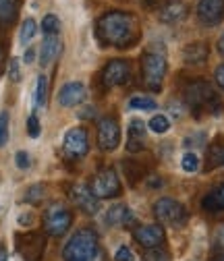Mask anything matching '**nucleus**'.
Returning <instances> with one entry per match:
<instances>
[{
	"label": "nucleus",
	"mask_w": 224,
	"mask_h": 261,
	"mask_svg": "<svg viewBox=\"0 0 224 261\" xmlns=\"http://www.w3.org/2000/svg\"><path fill=\"white\" fill-rule=\"evenodd\" d=\"M95 38L102 46L131 48L139 40V21L125 11H108L95 23Z\"/></svg>",
	"instance_id": "f257e3e1"
},
{
	"label": "nucleus",
	"mask_w": 224,
	"mask_h": 261,
	"mask_svg": "<svg viewBox=\"0 0 224 261\" xmlns=\"http://www.w3.org/2000/svg\"><path fill=\"white\" fill-rule=\"evenodd\" d=\"M95 253H100L98 249V234L93 228H81L77 230L69 243L62 249V259L65 261H87Z\"/></svg>",
	"instance_id": "f03ea898"
},
{
	"label": "nucleus",
	"mask_w": 224,
	"mask_h": 261,
	"mask_svg": "<svg viewBox=\"0 0 224 261\" xmlns=\"http://www.w3.org/2000/svg\"><path fill=\"white\" fill-rule=\"evenodd\" d=\"M185 102L189 104L191 110H204L208 108L212 114H220L222 112V102L216 95L214 87L208 81H193L185 87Z\"/></svg>",
	"instance_id": "7ed1b4c3"
},
{
	"label": "nucleus",
	"mask_w": 224,
	"mask_h": 261,
	"mask_svg": "<svg viewBox=\"0 0 224 261\" xmlns=\"http://www.w3.org/2000/svg\"><path fill=\"white\" fill-rule=\"evenodd\" d=\"M141 77L150 91H160L166 77V58L162 52L150 50L141 58Z\"/></svg>",
	"instance_id": "20e7f679"
},
{
	"label": "nucleus",
	"mask_w": 224,
	"mask_h": 261,
	"mask_svg": "<svg viewBox=\"0 0 224 261\" xmlns=\"http://www.w3.org/2000/svg\"><path fill=\"white\" fill-rule=\"evenodd\" d=\"M154 216L158 218L160 224L170 226V228H181L187 222V210L183 203H179L172 197H160L154 203Z\"/></svg>",
	"instance_id": "39448f33"
},
{
	"label": "nucleus",
	"mask_w": 224,
	"mask_h": 261,
	"mask_svg": "<svg viewBox=\"0 0 224 261\" xmlns=\"http://www.w3.org/2000/svg\"><path fill=\"white\" fill-rule=\"evenodd\" d=\"M73 224V214L67 205L52 203L44 212V232L50 237H62Z\"/></svg>",
	"instance_id": "423d86ee"
},
{
	"label": "nucleus",
	"mask_w": 224,
	"mask_h": 261,
	"mask_svg": "<svg viewBox=\"0 0 224 261\" xmlns=\"http://www.w3.org/2000/svg\"><path fill=\"white\" fill-rule=\"evenodd\" d=\"M17 251L25 261H42L46 253V234L42 232H19L15 237Z\"/></svg>",
	"instance_id": "0eeeda50"
},
{
	"label": "nucleus",
	"mask_w": 224,
	"mask_h": 261,
	"mask_svg": "<svg viewBox=\"0 0 224 261\" xmlns=\"http://www.w3.org/2000/svg\"><path fill=\"white\" fill-rule=\"evenodd\" d=\"M91 191L98 199H110L120 195V178L114 168H102L91 180Z\"/></svg>",
	"instance_id": "6e6552de"
},
{
	"label": "nucleus",
	"mask_w": 224,
	"mask_h": 261,
	"mask_svg": "<svg viewBox=\"0 0 224 261\" xmlns=\"http://www.w3.org/2000/svg\"><path fill=\"white\" fill-rule=\"evenodd\" d=\"M129 79H131V64L127 62V60H122V58L108 60L106 67L102 69V83H104L106 87L125 85Z\"/></svg>",
	"instance_id": "1a4fd4ad"
},
{
	"label": "nucleus",
	"mask_w": 224,
	"mask_h": 261,
	"mask_svg": "<svg viewBox=\"0 0 224 261\" xmlns=\"http://www.w3.org/2000/svg\"><path fill=\"white\" fill-rule=\"evenodd\" d=\"M69 197H71V201L81 210V212H85V214H89V216H93V214H98V210H100V199L93 195V191H91V187H87V185H83V182H77V185H71L69 187Z\"/></svg>",
	"instance_id": "9d476101"
},
{
	"label": "nucleus",
	"mask_w": 224,
	"mask_h": 261,
	"mask_svg": "<svg viewBox=\"0 0 224 261\" xmlns=\"http://www.w3.org/2000/svg\"><path fill=\"white\" fill-rule=\"evenodd\" d=\"M98 145L104 151H114L120 145V126L116 118L106 116L98 122Z\"/></svg>",
	"instance_id": "9b49d317"
},
{
	"label": "nucleus",
	"mask_w": 224,
	"mask_h": 261,
	"mask_svg": "<svg viewBox=\"0 0 224 261\" xmlns=\"http://www.w3.org/2000/svg\"><path fill=\"white\" fill-rule=\"evenodd\" d=\"M62 149L69 158H83L89 149V137H87V130L83 126H75L69 128L65 141H62Z\"/></svg>",
	"instance_id": "f8f14e48"
},
{
	"label": "nucleus",
	"mask_w": 224,
	"mask_h": 261,
	"mask_svg": "<svg viewBox=\"0 0 224 261\" xmlns=\"http://www.w3.org/2000/svg\"><path fill=\"white\" fill-rule=\"evenodd\" d=\"M135 241L143 247V249H158L164 243V228L160 224H147V226H139L133 232Z\"/></svg>",
	"instance_id": "ddd939ff"
},
{
	"label": "nucleus",
	"mask_w": 224,
	"mask_h": 261,
	"mask_svg": "<svg viewBox=\"0 0 224 261\" xmlns=\"http://www.w3.org/2000/svg\"><path fill=\"white\" fill-rule=\"evenodd\" d=\"M85 95H87V91L81 81H69L58 89V104L62 108H73L85 100Z\"/></svg>",
	"instance_id": "4468645a"
},
{
	"label": "nucleus",
	"mask_w": 224,
	"mask_h": 261,
	"mask_svg": "<svg viewBox=\"0 0 224 261\" xmlns=\"http://www.w3.org/2000/svg\"><path fill=\"white\" fill-rule=\"evenodd\" d=\"M197 17L208 27L218 25L224 19V0H200L197 3Z\"/></svg>",
	"instance_id": "2eb2a0df"
},
{
	"label": "nucleus",
	"mask_w": 224,
	"mask_h": 261,
	"mask_svg": "<svg viewBox=\"0 0 224 261\" xmlns=\"http://www.w3.org/2000/svg\"><path fill=\"white\" fill-rule=\"evenodd\" d=\"M158 17L162 23H179L187 17V5L181 3V0H168V3L160 7Z\"/></svg>",
	"instance_id": "dca6fc26"
},
{
	"label": "nucleus",
	"mask_w": 224,
	"mask_h": 261,
	"mask_svg": "<svg viewBox=\"0 0 224 261\" xmlns=\"http://www.w3.org/2000/svg\"><path fill=\"white\" fill-rule=\"evenodd\" d=\"M62 50V42L58 36H44V42H42V48H40V64L42 67H48L52 64L58 54Z\"/></svg>",
	"instance_id": "f3484780"
},
{
	"label": "nucleus",
	"mask_w": 224,
	"mask_h": 261,
	"mask_svg": "<svg viewBox=\"0 0 224 261\" xmlns=\"http://www.w3.org/2000/svg\"><path fill=\"white\" fill-rule=\"evenodd\" d=\"M106 222H108L110 226H133L137 220H135V214H133L129 207H127V205L116 203V205H112V207L108 210Z\"/></svg>",
	"instance_id": "a211bd4d"
},
{
	"label": "nucleus",
	"mask_w": 224,
	"mask_h": 261,
	"mask_svg": "<svg viewBox=\"0 0 224 261\" xmlns=\"http://www.w3.org/2000/svg\"><path fill=\"white\" fill-rule=\"evenodd\" d=\"M202 207L208 214H220L224 212V182L216 185L206 197L202 199Z\"/></svg>",
	"instance_id": "6ab92c4d"
},
{
	"label": "nucleus",
	"mask_w": 224,
	"mask_h": 261,
	"mask_svg": "<svg viewBox=\"0 0 224 261\" xmlns=\"http://www.w3.org/2000/svg\"><path fill=\"white\" fill-rule=\"evenodd\" d=\"M145 141V122L139 118H133L129 122V141H127V149L129 151H141Z\"/></svg>",
	"instance_id": "aec40b11"
},
{
	"label": "nucleus",
	"mask_w": 224,
	"mask_h": 261,
	"mask_svg": "<svg viewBox=\"0 0 224 261\" xmlns=\"http://www.w3.org/2000/svg\"><path fill=\"white\" fill-rule=\"evenodd\" d=\"M208 46L204 42H195V44H189L183 50V60L187 64H204L208 60Z\"/></svg>",
	"instance_id": "412c9836"
},
{
	"label": "nucleus",
	"mask_w": 224,
	"mask_h": 261,
	"mask_svg": "<svg viewBox=\"0 0 224 261\" xmlns=\"http://www.w3.org/2000/svg\"><path fill=\"white\" fill-rule=\"evenodd\" d=\"M21 0H0V23H13L17 19Z\"/></svg>",
	"instance_id": "4be33fe9"
},
{
	"label": "nucleus",
	"mask_w": 224,
	"mask_h": 261,
	"mask_svg": "<svg viewBox=\"0 0 224 261\" xmlns=\"http://www.w3.org/2000/svg\"><path fill=\"white\" fill-rule=\"evenodd\" d=\"M36 34H38V25H36V21L34 19H25L23 21V25H21V36H19V40H21V44H29L31 40L36 38Z\"/></svg>",
	"instance_id": "5701e85b"
},
{
	"label": "nucleus",
	"mask_w": 224,
	"mask_h": 261,
	"mask_svg": "<svg viewBox=\"0 0 224 261\" xmlns=\"http://www.w3.org/2000/svg\"><path fill=\"white\" fill-rule=\"evenodd\" d=\"M129 108H133V110H156L158 104H156V100H152V97H147V95H135L129 100Z\"/></svg>",
	"instance_id": "b1692460"
},
{
	"label": "nucleus",
	"mask_w": 224,
	"mask_h": 261,
	"mask_svg": "<svg viewBox=\"0 0 224 261\" xmlns=\"http://www.w3.org/2000/svg\"><path fill=\"white\" fill-rule=\"evenodd\" d=\"M42 31H44V36H58V31H60V19L56 15H46L42 19Z\"/></svg>",
	"instance_id": "393cba45"
},
{
	"label": "nucleus",
	"mask_w": 224,
	"mask_h": 261,
	"mask_svg": "<svg viewBox=\"0 0 224 261\" xmlns=\"http://www.w3.org/2000/svg\"><path fill=\"white\" fill-rule=\"evenodd\" d=\"M147 126L154 130V133L162 135V133H166V130L170 128V120H168V116H164V114H156V116H152V120H150Z\"/></svg>",
	"instance_id": "a878e982"
},
{
	"label": "nucleus",
	"mask_w": 224,
	"mask_h": 261,
	"mask_svg": "<svg viewBox=\"0 0 224 261\" xmlns=\"http://www.w3.org/2000/svg\"><path fill=\"white\" fill-rule=\"evenodd\" d=\"M46 102H48V79H46V75H40L38 87H36V104L46 106Z\"/></svg>",
	"instance_id": "bb28decb"
},
{
	"label": "nucleus",
	"mask_w": 224,
	"mask_h": 261,
	"mask_svg": "<svg viewBox=\"0 0 224 261\" xmlns=\"http://www.w3.org/2000/svg\"><path fill=\"white\" fill-rule=\"evenodd\" d=\"M181 168L185 172H195L200 168V158L193 153V151H187L183 158H181Z\"/></svg>",
	"instance_id": "cd10ccee"
},
{
	"label": "nucleus",
	"mask_w": 224,
	"mask_h": 261,
	"mask_svg": "<svg viewBox=\"0 0 224 261\" xmlns=\"http://www.w3.org/2000/svg\"><path fill=\"white\" fill-rule=\"evenodd\" d=\"M9 110H3L0 112V147H5L9 141Z\"/></svg>",
	"instance_id": "c85d7f7f"
},
{
	"label": "nucleus",
	"mask_w": 224,
	"mask_h": 261,
	"mask_svg": "<svg viewBox=\"0 0 224 261\" xmlns=\"http://www.w3.org/2000/svg\"><path fill=\"white\" fill-rule=\"evenodd\" d=\"M42 197H44V187H42V185L29 187L27 193H25V201H27V203H34V205H38V203L42 201Z\"/></svg>",
	"instance_id": "c756f323"
},
{
	"label": "nucleus",
	"mask_w": 224,
	"mask_h": 261,
	"mask_svg": "<svg viewBox=\"0 0 224 261\" xmlns=\"http://www.w3.org/2000/svg\"><path fill=\"white\" fill-rule=\"evenodd\" d=\"M143 261H170V255L164 249H145L143 253Z\"/></svg>",
	"instance_id": "7c9ffc66"
},
{
	"label": "nucleus",
	"mask_w": 224,
	"mask_h": 261,
	"mask_svg": "<svg viewBox=\"0 0 224 261\" xmlns=\"http://www.w3.org/2000/svg\"><path fill=\"white\" fill-rule=\"evenodd\" d=\"M40 133H42L40 118H38L36 114H31V116L27 118V135H29L31 139H38V137H40Z\"/></svg>",
	"instance_id": "2f4dec72"
},
{
	"label": "nucleus",
	"mask_w": 224,
	"mask_h": 261,
	"mask_svg": "<svg viewBox=\"0 0 224 261\" xmlns=\"http://www.w3.org/2000/svg\"><path fill=\"white\" fill-rule=\"evenodd\" d=\"M9 79L19 83L21 81V67H19V60L17 58H11L9 60Z\"/></svg>",
	"instance_id": "473e14b6"
},
{
	"label": "nucleus",
	"mask_w": 224,
	"mask_h": 261,
	"mask_svg": "<svg viewBox=\"0 0 224 261\" xmlns=\"http://www.w3.org/2000/svg\"><path fill=\"white\" fill-rule=\"evenodd\" d=\"M114 261H135V255L129 247H118V251L114 253Z\"/></svg>",
	"instance_id": "72a5a7b5"
},
{
	"label": "nucleus",
	"mask_w": 224,
	"mask_h": 261,
	"mask_svg": "<svg viewBox=\"0 0 224 261\" xmlns=\"http://www.w3.org/2000/svg\"><path fill=\"white\" fill-rule=\"evenodd\" d=\"M210 162H212V164H220V166H224V145H216V147L212 149V153H210Z\"/></svg>",
	"instance_id": "f704fd0d"
},
{
	"label": "nucleus",
	"mask_w": 224,
	"mask_h": 261,
	"mask_svg": "<svg viewBox=\"0 0 224 261\" xmlns=\"http://www.w3.org/2000/svg\"><path fill=\"white\" fill-rule=\"evenodd\" d=\"M15 162H17V168H21V170H27L29 168V153L27 151H17V155H15Z\"/></svg>",
	"instance_id": "c9c22d12"
},
{
	"label": "nucleus",
	"mask_w": 224,
	"mask_h": 261,
	"mask_svg": "<svg viewBox=\"0 0 224 261\" xmlns=\"http://www.w3.org/2000/svg\"><path fill=\"white\" fill-rule=\"evenodd\" d=\"M206 141V135L204 133H197L193 137H187L185 139V147H193V143H197V147H202V143Z\"/></svg>",
	"instance_id": "e433bc0d"
},
{
	"label": "nucleus",
	"mask_w": 224,
	"mask_h": 261,
	"mask_svg": "<svg viewBox=\"0 0 224 261\" xmlns=\"http://www.w3.org/2000/svg\"><path fill=\"white\" fill-rule=\"evenodd\" d=\"M214 81L220 89H224V64H220V67H216L214 71Z\"/></svg>",
	"instance_id": "4c0bfd02"
},
{
	"label": "nucleus",
	"mask_w": 224,
	"mask_h": 261,
	"mask_svg": "<svg viewBox=\"0 0 224 261\" xmlns=\"http://www.w3.org/2000/svg\"><path fill=\"white\" fill-rule=\"evenodd\" d=\"M216 247H218L220 255H224V226H220L216 232Z\"/></svg>",
	"instance_id": "58836bf2"
},
{
	"label": "nucleus",
	"mask_w": 224,
	"mask_h": 261,
	"mask_svg": "<svg viewBox=\"0 0 224 261\" xmlns=\"http://www.w3.org/2000/svg\"><path fill=\"white\" fill-rule=\"evenodd\" d=\"M34 58H36V50L29 46V48L25 50V54H23V60H25V64H31V62H34Z\"/></svg>",
	"instance_id": "ea45409f"
},
{
	"label": "nucleus",
	"mask_w": 224,
	"mask_h": 261,
	"mask_svg": "<svg viewBox=\"0 0 224 261\" xmlns=\"http://www.w3.org/2000/svg\"><path fill=\"white\" fill-rule=\"evenodd\" d=\"M216 48H218V52H220V54L224 56V34H222V36L218 38V44H216Z\"/></svg>",
	"instance_id": "a19ab883"
},
{
	"label": "nucleus",
	"mask_w": 224,
	"mask_h": 261,
	"mask_svg": "<svg viewBox=\"0 0 224 261\" xmlns=\"http://www.w3.org/2000/svg\"><path fill=\"white\" fill-rule=\"evenodd\" d=\"M150 187H162V180H160L158 176H152L150 178Z\"/></svg>",
	"instance_id": "79ce46f5"
},
{
	"label": "nucleus",
	"mask_w": 224,
	"mask_h": 261,
	"mask_svg": "<svg viewBox=\"0 0 224 261\" xmlns=\"http://www.w3.org/2000/svg\"><path fill=\"white\" fill-rule=\"evenodd\" d=\"M91 112H93V108H85V110H83L79 116H83V118H91V116H93Z\"/></svg>",
	"instance_id": "37998d69"
},
{
	"label": "nucleus",
	"mask_w": 224,
	"mask_h": 261,
	"mask_svg": "<svg viewBox=\"0 0 224 261\" xmlns=\"http://www.w3.org/2000/svg\"><path fill=\"white\" fill-rule=\"evenodd\" d=\"M0 261H9V255H7V249L0 247Z\"/></svg>",
	"instance_id": "c03bdc74"
},
{
	"label": "nucleus",
	"mask_w": 224,
	"mask_h": 261,
	"mask_svg": "<svg viewBox=\"0 0 224 261\" xmlns=\"http://www.w3.org/2000/svg\"><path fill=\"white\" fill-rule=\"evenodd\" d=\"M19 222H21V224H27V222H31V216H21Z\"/></svg>",
	"instance_id": "a18cd8bd"
},
{
	"label": "nucleus",
	"mask_w": 224,
	"mask_h": 261,
	"mask_svg": "<svg viewBox=\"0 0 224 261\" xmlns=\"http://www.w3.org/2000/svg\"><path fill=\"white\" fill-rule=\"evenodd\" d=\"M5 62V48H3V44H0V64Z\"/></svg>",
	"instance_id": "49530a36"
},
{
	"label": "nucleus",
	"mask_w": 224,
	"mask_h": 261,
	"mask_svg": "<svg viewBox=\"0 0 224 261\" xmlns=\"http://www.w3.org/2000/svg\"><path fill=\"white\" fill-rule=\"evenodd\" d=\"M87 261H102V255H100V253H95V255H93L91 259H87Z\"/></svg>",
	"instance_id": "de8ad7c7"
},
{
	"label": "nucleus",
	"mask_w": 224,
	"mask_h": 261,
	"mask_svg": "<svg viewBox=\"0 0 224 261\" xmlns=\"http://www.w3.org/2000/svg\"><path fill=\"white\" fill-rule=\"evenodd\" d=\"M214 261H224V255H218V257H216Z\"/></svg>",
	"instance_id": "09e8293b"
}]
</instances>
